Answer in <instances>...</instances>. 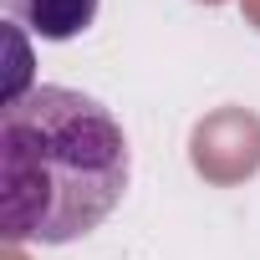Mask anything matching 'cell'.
<instances>
[{"instance_id":"cell-2","label":"cell","mask_w":260,"mask_h":260,"mask_svg":"<svg viewBox=\"0 0 260 260\" xmlns=\"http://www.w3.org/2000/svg\"><path fill=\"white\" fill-rule=\"evenodd\" d=\"M6 16L31 31L36 41H77L92 21H97V6L102 0H0Z\"/></svg>"},{"instance_id":"cell-1","label":"cell","mask_w":260,"mask_h":260,"mask_svg":"<svg viewBox=\"0 0 260 260\" xmlns=\"http://www.w3.org/2000/svg\"><path fill=\"white\" fill-rule=\"evenodd\" d=\"M122 122L77 87H31L0 107V230L11 245H72L127 194Z\"/></svg>"}]
</instances>
